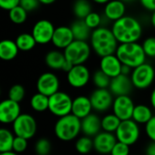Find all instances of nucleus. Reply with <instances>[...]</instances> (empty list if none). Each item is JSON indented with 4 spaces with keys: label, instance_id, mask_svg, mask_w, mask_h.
<instances>
[{
    "label": "nucleus",
    "instance_id": "f257e3e1",
    "mask_svg": "<svg viewBox=\"0 0 155 155\" xmlns=\"http://www.w3.org/2000/svg\"><path fill=\"white\" fill-rule=\"evenodd\" d=\"M112 31L119 44L137 43L143 35L141 23L130 15H124L114 22Z\"/></svg>",
    "mask_w": 155,
    "mask_h": 155
},
{
    "label": "nucleus",
    "instance_id": "f03ea898",
    "mask_svg": "<svg viewBox=\"0 0 155 155\" xmlns=\"http://www.w3.org/2000/svg\"><path fill=\"white\" fill-rule=\"evenodd\" d=\"M92 50L100 57L114 54L119 46L112 29L100 26L92 31L90 37Z\"/></svg>",
    "mask_w": 155,
    "mask_h": 155
},
{
    "label": "nucleus",
    "instance_id": "7ed1b4c3",
    "mask_svg": "<svg viewBox=\"0 0 155 155\" xmlns=\"http://www.w3.org/2000/svg\"><path fill=\"white\" fill-rule=\"evenodd\" d=\"M55 137L62 142H71L75 140L82 133L81 120L74 114L58 118L54 126Z\"/></svg>",
    "mask_w": 155,
    "mask_h": 155
},
{
    "label": "nucleus",
    "instance_id": "20e7f679",
    "mask_svg": "<svg viewBox=\"0 0 155 155\" xmlns=\"http://www.w3.org/2000/svg\"><path fill=\"white\" fill-rule=\"evenodd\" d=\"M115 54L123 64L128 65L133 69L146 63L147 56L142 45L138 43L119 44Z\"/></svg>",
    "mask_w": 155,
    "mask_h": 155
},
{
    "label": "nucleus",
    "instance_id": "39448f33",
    "mask_svg": "<svg viewBox=\"0 0 155 155\" xmlns=\"http://www.w3.org/2000/svg\"><path fill=\"white\" fill-rule=\"evenodd\" d=\"M92 47L87 41L74 40L64 50L65 59L73 65L84 64L91 55Z\"/></svg>",
    "mask_w": 155,
    "mask_h": 155
},
{
    "label": "nucleus",
    "instance_id": "423d86ee",
    "mask_svg": "<svg viewBox=\"0 0 155 155\" xmlns=\"http://www.w3.org/2000/svg\"><path fill=\"white\" fill-rule=\"evenodd\" d=\"M72 106L73 99L65 92L59 91L49 97L48 111L58 118L71 114Z\"/></svg>",
    "mask_w": 155,
    "mask_h": 155
},
{
    "label": "nucleus",
    "instance_id": "0eeeda50",
    "mask_svg": "<svg viewBox=\"0 0 155 155\" xmlns=\"http://www.w3.org/2000/svg\"><path fill=\"white\" fill-rule=\"evenodd\" d=\"M130 77L134 88L145 90L149 88L154 82L155 70L152 64L144 63L133 69Z\"/></svg>",
    "mask_w": 155,
    "mask_h": 155
},
{
    "label": "nucleus",
    "instance_id": "6e6552de",
    "mask_svg": "<svg viewBox=\"0 0 155 155\" xmlns=\"http://www.w3.org/2000/svg\"><path fill=\"white\" fill-rule=\"evenodd\" d=\"M12 131L15 136L30 140L35 135L37 131L36 120L29 114H21L12 124Z\"/></svg>",
    "mask_w": 155,
    "mask_h": 155
},
{
    "label": "nucleus",
    "instance_id": "1a4fd4ad",
    "mask_svg": "<svg viewBox=\"0 0 155 155\" xmlns=\"http://www.w3.org/2000/svg\"><path fill=\"white\" fill-rule=\"evenodd\" d=\"M139 125L140 124L135 123L133 119L122 121L120 126L114 134L117 141L129 146L135 144L141 136V130Z\"/></svg>",
    "mask_w": 155,
    "mask_h": 155
},
{
    "label": "nucleus",
    "instance_id": "9d476101",
    "mask_svg": "<svg viewBox=\"0 0 155 155\" xmlns=\"http://www.w3.org/2000/svg\"><path fill=\"white\" fill-rule=\"evenodd\" d=\"M89 97L94 112L98 114H104L112 109L114 97L109 89L96 88L92 92Z\"/></svg>",
    "mask_w": 155,
    "mask_h": 155
},
{
    "label": "nucleus",
    "instance_id": "9b49d317",
    "mask_svg": "<svg viewBox=\"0 0 155 155\" xmlns=\"http://www.w3.org/2000/svg\"><path fill=\"white\" fill-rule=\"evenodd\" d=\"M92 79L91 73L84 64L74 65L72 69L66 73V80L68 84L75 89H81L88 84Z\"/></svg>",
    "mask_w": 155,
    "mask_h": 155
},
{
    "label": "nucleus",
    "instance_id": "f8f14e48",
    "mask_svg": "<svg viewBox=\"0 0 155 155\" xmlns=\"http://www.w3.org/2000/svg\"><path fill=\"white\" fill-rule=\"evenodd\" d=\"M55 27L53 23L47 19L38 20L33 26L31 34L38 45H46L52 43Z\"/></svg>",
    "mask_w": 155,
    "mask_h": 155
},
{
    "label": "nucleus",
    "instance_id": "ddd939ff",
    "mask_svg": "<svg viewBox=\"0 0 155 155\" xmlns=\"http://www.w3.org/2000/svg\"><path fill=\"white\" fill-rule=\"evenodd\" d=\"M60 80L58 76L52 72H45L42 74L36 81L37 92L48 97L59 92Z\"/></svg>",
    "mask_w": 155,
    "mask_h": 155
},
{
    "label": "nucleus",
    "instance_id": "4468645a",
    "mask_svg": "<svg viewBox=\"0 0 155 155\" xmlns=\"http://www.w3.org/2000/svg\"><path fill=\"white\" fill-rule=\"evenodd\" d=\"M134 107L135 104L129 95H122L114 97L112 111L121 121H125L132 119Z\"/></svg>",
    "mask_w": 155,
    "mask_h": 155
},
{
    "label": "nucleus",
    "instance_id": "2eb2a0df",
    "mask_svg": "<svg viewBox=\"0 0 155 155\" xmlns=\"http://www.w3.org/2000/svg\"><path fill=\"white\" fill-rule=\"evenodd\" d=\"M19 103L9 98L0 103V122L4 124H12L21 114Z\"/></svg>",
    "mask_w": 155,
    "mask_h": 155
},
{
    "label": "nucleus",
    "instance_id": "dca6fc26",
    "mask_svg": "<svg viewBox=\"0 0 155 155\" xmlns=\"http://www.w3.org/2000/svg\"><path fill=\"white\" fill-rule=\"evenodd\" d=\"M94 149L102 155H108L111 153L115 143L118 142L114 134L102 131L94 138Z\"/></svg>",
    "mask_w": 155,
    "mask_h": 155
},
{
    "label": "nucleus",
    "instance_id": "f3484780",
    "mask_svg": "<svg viewBox=\"0 0 155 155\" xmlns=\"http://www.w3.org/2000/svg\"><path fill=\"white\" fill-rule=\"evenodd\" d=\"M134 84L132 83L131 77L124 74H120L111 80V84L109 86V90L114 94V96H122V95H129L133 89Z\"/></svg>",
    "mask_w": 155,
    "mask_h": 155
},
{
    "label": "nucleus",
    "instance_id": "a211bd4d",
    "mask_svg": "<svg viewBox=\"0 0 155 155\" xmlns=\"http://www.w3.org/2000/svg\"><path fill=\"white\" fill-rule=\"evenodd\" d=\"M123 64L116 56V54H110L101 57L100 70L103 71L111 79L120 75L122 74Z\"/></svg>",
    "mask_w": 155,
    "mask_h": 155
},
{
    "label": "nucleus",
    "instance_id": "6ab92c4d",
    "mask_svg": "<svg viewBox=\"0 0 155 155\" xmlns=\"http://www.w3.org/2000/svg\"><path fill=\"white\" fill-rule=\"evenodd\" d=\"M74 41V37L70 26L61 25L55 27L54 36L52 39V44L57 49L64 50Z\"/></svg>",
    "mask_w": 155,
    "mask_h": 155
},
{
    "label": "nucleus",
    "instance_id": "aec40b11",
    "mask_svg": "<svg viewBox=\"0 0 155 155\" xmlns=\"http://www.w3.org/2000/svg\"><path fill=\"white\" fill-rule=\"evenodd\" d=\"M102 118L96 114H91L81 120L82 134L85 136L94 138L102 132Z\"/></svg>",
    "mask_w": 155,
    "mask_h": 155
},
{
    "label": "nucleus",
    "instance_id": "412c9836",
    "mask_svg": "<svg viewBox=\"0 0 155 155\" xmlns=\"http://www.w3.org/2000/svg\"><path fill=\"white\" fill-rule=\"evenodd\" d=\"M94 111L90 97L85 95H78L73 99L72 114L79 118L80 120L85 118Z\"/></svg>",
    "mask_w": 155,
    "mask_h": 155
},
{
    "label": "nucleus",
    "instance_id": "4be33fe9",
    "mask_svg": "<svg viewBox=\"0 0 155 155\" xmlns=\"http://www.w3.org/2000/svg\"><path fill=\"white\" fill-rule=\"evenodd\" d=\"M125 3L121 0H111L104 5V15L110 21H117L125 15Z\"/></svg>",
    "mask_w": 155,
    "mask_h": 155
},
{
    "label": "nucleus",
    "instance_id": "5701e85b",
    "mask_svg": "<svg viewBox=\"0 0 155 155\" xmlns=\"http://www.w3.org/2000/svg\"><path fill=\"white\" fill-rule=\"evenodd\" d=\"M45 61L46 65L52 70H63V67L66 62L64 52L59 50L49 51L45 57Z\"/></svg>",
    "mask_w": 155,
    "mask_h": 155
},
{
    "label": "nucleus",
    "instance_id": "b1692460",
    "mask_svg": "<svg viewBox=\"0 0 155 155\" xmlns=\"http://www.w3.org/2000/svg\"><path fill=\"white\" fill-rule=\"evenodd\" d=\"M19 49L15 41L5 39L0 42V58L4 61H11L18 54Z\"/></svg>",
    "mask_w": 155,
    "mask_h": 155
},
{
    "label": "nucleus",
    "instance_id": "393cba45",
    "mask_svg": "<svg viewBox=\"0 0 155 155\" xmlns=\"http://www.w3.org/2000/svg\"><path fill=\"white\" fill-rule=\"evenodd\" d=\"M153 112L151 107L146 104H136L133 113L132 119L138 124H146L153 116Z\"/></svg>",
    "mask_w": 155,
    "mask_h": 155
},
{
    "label": "nucleus",
    "instance_id": "a878e982",
    "mask_svg": "<svg viewBox=\"0 0 155 155\" xmlns=\"http://www.w3.org/2000/svg\"><path fill=\"white\" fill-rule=\"evenodd\" d=\"M71 29L74 37V40L87 41L91 37L92 31L87 26L83 19H77L71 25Z\"/></svg>",
    "mask_w": 155,
    "mask_h": 155
},
{
    "label": "nucleus",
    "instance_id": "bb28decb",
    "mask_svg": "<svg viewBox=\"0 0 155 155\" xmlns=\"http://www.w3.org/2000/svg\"><path fill=\"white\" fill-rule=\"evenodd\" d=\"M15 41L16 43L19 51H23V52L31 51L33 48H35V46L37 44L33 35L29 33H22L18 35Z\"/></svg>",
    "mask_w": 155,
    "mask_h": 155
},
{
    "label": "nucleus",
    "instance_id": "cd10ccee",
    "mask_svg": "<svg viewBox=\"0 0 155 155\" xmlns=\"http://www.w3.org/2000/svg\"><path fill=\"white\" fill-rule=\"evenodd\" d=\"M30 106L35 112H45L46 110H48L49 107V97L37 92L31 97Z\"/></svg>",
    "mask_w": 155,
    "mask_h": 155
},
{
    "label": "nucleus",
    "instance_id": "c85d7f7f",
    "mask_svg": "<svg viewBox=\"0 0 155 155\" xmlns=\"http://www.w3.org/2000/svg\"><path fill=\"white\" fill-rule=\"evenodd\" d=\"M15 135L13 131L6 128L0 130V153H5L13 151V144Z\"/></svg>",
    "mask_w": 155,
    "mask_h": 155
},
{
    "label": "nucleus",
    "instance_id": "c756f323",
    "mask_svg": "<svg viewBox=\"0 0 155 155\" xmlns=\"http://www.w3.org/2000/svg\"><path fill=\"white\" fill-rule=\"evenodd\" d=\"M102 131L115 134L116 130L121 124V120L113 113L106 114L102 118Z\"/></svg>",
    "mask_w": 155,
    "mask_h": 155
},
{
    "label": "nucleus",
    "instance_id": "7c9ffc66",
    "mask_svg": "<svg viewBox=\"0 0 155 155\" xmlns=\"http://www.w3.org/2000/svg\"><path fill=\"white\" fill-rule=\"evenodd\" d=\"M73 12L77 19H84L91 12L92 6L88 0H75L73 5Z\"/></svg>",
    "mask_w": 155,
    "mask_h": 155
},
{
    "label": "nucleus",
    "instance_id": "2f4dec72",
    "mask_svg": "<svg viewBox=\"0 0 155 155\" xmlns=\"http://www.w3.org/2000/svg\"><path fill=\"white\" fill-rule=\"evenodd\" d=\"M74 148L80 154H88L94 149V140L89 136H81L76 139Z\"/></svg>",
    "mask_w": 155,
    "mask_h": 155
},
{
    "label": "nucleus",
    "instance_id": "473e14b6",
    "mask_svg": "<svg viewBox=\"0 0 155 155\" xmlns=\"http://www.w3.org/2000/svg\"><path fill=\"white\" fill-rule=\"evenodd\" d=\"M111 78L100 69L92 75V82L97 89H108L111 84Z\"/></svg>",
    "mask_w": 155,
    "mask_h": 155
},
{
    "label": "nucleus",
    "instance_id": "72a5a7b5",
    "mask_svg": "<svg viewBox=\"0 0 155 155\" xmlns=\"http://www.w3.org/2000/svg\"><path fill=\"white\" fill-rule=\"evenodd\" d=\"M8 16L10 21L15 25H22L27 19V11L21 5H18L8 11Z\"/></svg>",
    "mask_w": 155,
    "mask_h": 155
},
{
    "label": "nucleus",
    "instance_id": "f704fd0d",
    "mask_svg": "<svg viewBox=\"0 0 155 155\" xmlns=\"http://www.w3.org/2000/svg\"><path fill=\"white\" fill-rule=\"evenodd\" d=\"M25 90L24 86L18 84L12 85L8 91V98L17 103H20L21 101H23L25 98Z\"/></svg>",
    "mask_w": 155,
    "mask_h": 155
},
{
    "label": "nucleus",
    "instance_id": "c9c22d12",
    "mask_svg": "<svg viewBox=\"0 0 155 155\" xmlns=\"http://www.w3.org/2000/svg\"><path fill=\"white\" fill-rule=\"evenodd\" d=\"M51 150L52 144L46 138H40L35 144V152L37 155H48Z\"/></svg>",
    "mask_w": 155,
    "mask_h": 155
},
{
    "label": "nucleus",
    "instance_id": "e433bc0d",
    "mask_svg": "<svg viewBox=\"0 0 155 155\" xmlns=\"http://www.w3.org/2000/svg\"><path fill=\"white\" fill-rule=\"evenodd\" d=\"M84 21L85 22V24L87 25V26L91 29V30H94L98 27L101 26L102 24V16L96 13V12H91L84 19Z\"/></svg>",
    "mask_w": 155,
    "mask_h": 155
},
{
    "label": "nucleus",
    "instance_id": "4c0bfd02",
    "mask_svg": "<svg viewBox=\"0 0 155 155\" xmlns=\"http://www.w3.org/2000/svg\"><path fill=\"white\" fill-rule=\"evenodd\" d=\"M143 49L147 57L155 58V37H147L142 44Z\"/></svg>",
    "mask_w": 155,
    "mask_h": 155
},
{
    "label": "nucleus",
    "instance_id": "58836bf2",
    "mask_svg": "<svg viewBox=\"0 0 155 155\" xmlns=\"http://www.w3.org/2000/svg\"><path fill=\"white\" fill-rule=\"evenodd\" d=\"M28 147V140L25 139L23 137H19V136H15V141H14V144H13V151L18 154L23 153L24 152H25V150Z\"/></svg>",
    "mask_w": 155,
    "mask_h": 155
},
{
    "label": "nucleus",
    "instance_id": "ea45409f",
    "mask_svg": "<svg viewBox=\"0 0 155 155\" xmlns=\"http://www.w3.org/2000/svg\"><path fill=\"white\" fill-rule=\"evenodd\" d=\"M131 150H130V146L123 143L121 142H117L114 145V147L113 148L111 155H131L130 153Z\"/></svg>",
    "mask_w": 155,
    "mask_h": 155
},
{
    "label": "nucleus",
    "instance_id": "a19ab883",
    "mask_svg": "<svg viewBox=\"0 0 155 155\" xmlns=\"http://www.w3.org/2000/svg\"><path fill=\"white\" fill-rule=\"evenodd\" d=\"M144 131L149 140L155 143V115H153V118L145 124Z\"/></svg>",
    "mask_w": 155,
    "mask_h": 155
},
{
    "label": "nucleus",
    "instance_id": "79ce46f5",
    "mask_svg": "<svg viewBox=\"0 0 155 155\" xmlns=\"http://www.w3.org/2000/svg\"><path fill=\"white\" fill-rule=\"evenodd\" d=\"M40 4L41 3L39 2V0H20L19 5H21L27 12H31L38 8Z\"/></svg>",
    "mask_w": 155,
    "mask_h": 155
},
{
    "label": "nucleus",
    "instance_id": "37998d69",
    "mask_svg": "<svg viewBox=\"0 0 155 155\" xmlns=\"http://www.w3.org/2000/svg\"><path fill=\"white\" fill-rule=\"evenodd\" d=\"M19 5L20 0H0V7L6 11H10Z\"/></svg>",
    "mask_w": 155,
    "mask_h": 155
},
{
    "label": "nucleus",
    "instance_id": "c03bdc74",
    "mask_svg": "<svg viewBox=\"0 0 155 155\" xmlns=\"http://www.w3.org/2000/svg\"><path fill=\"white\" fill-rule=\"evenodd\" d=\"M140 3L143 8L148 11H155V0H140Z\"/></svg>",
    "mask_w": 155,
    "mask_h": 155
},
{
    "label": "nucleus",
    "instance_id": "a18cd8bd",
    "mask_svg": "<svg viewBox=\"0 0 155 155\" xmlns=\"http://www.w3.org/2000/svg\"><path fill=\"white\" fill-rule=\"evenodd\" d=\"M145 155H155V143L151 142L146 149H145Z\"/></svg>",
    "mask_w": 155,
    "mask_h": 155
},
{
    "label": "nucleus",
    "instance_id": "49530a36",
    "mask_svg": "<svg viewBox=\"0 0 155 155\" xmlns=\"http://www.w3.org/2000/svg\"><path fill=\"white\" fill-rule=\"evenodd\" d=\"M132 72H133V68H131V67L128 66V65L123 64V66H122V74L130 76L131 74H132Z\"/></svg>",
    "mask_w": 155,
    "mask_h": 155
},
{
    "label": "nucleus",
    "instance_id": "de8ad7c7",
    "mask_svg": "<svg viewBox=\"0 0 155 155\" xmlns=\"http://www.w3.org/2000/svg\"><path fill=\"white\" fill-rule=\"evenodd\" d=\"M150 104H151L153 110L155 111V88L153 89V91L150 94Z\"/></svg>",
    "mask_w": 155,
    "mask_h": 155
},
{
    "label": "nucleus",
    "instance_id": "09e8293b",
    "mask_svg": "<svg viewBox=\"0 0 155 155\" xmlns=\"http://www.w3.org/2000/svg\"><path fill=\"white\" fill-rule=\"evenodd\" d=\"M56 0H39V2L43 5H51L53 3H54Z\"/></svg>",
    "mask_w": 155,
    "mask_h": 155
},
{
    "label": "nucleus",
    "instance_id": "8fccbe9b",
    "mask_svg": "<svg viewBox=\"0 0 155 155\" xmlns=\"http://www.w3.org/2000/svg\"><path fill=\"white\" fill-rule=\"evenodd\" d=\"M93 1L96 4H99V5H105L111 0H93Z\"/></svg>",
    "mask_w": 155,
    "mask_h": 155
},
{
    "label": "nucleus",
    "instance_id": "3c124183",
    "mask_svg": "<svg viewBox=\"0 0 155 155\" xmlns=\"http://www.w3.org/2000/svg\"><path fill=\"white\" fill-rule=\"evenodd\" d=\"M0 155H19L18 153H15L14 151H10V152H5V153H0Z\"/></svg>",
    "mask_w": 155,
    "mask_h": 155
},
{
    "label": "nucleus",
    "instance_id": "603ef678",
    "mask_svg": "<svg viewBox=\"0 0 155 155\" xmlns=\"http://www.w3.org/2000/svg\"><path fill=\"white\" fill-rule=\"evenodd\" d=\"M151 23H152L153 26L155 28V11H153V14H152V16H151Z\"/></svg>",
    "mask_w": 155,
    "mask_h": 155
},
{
    "label": "nucleus",
    "instance_id": "864d4df0",
    "mask_svg": "<svg viewBox=\"0 0 155 155\" xmlns=\"http://www.w3.org/2000/svg\"><path fill=\"white\" fill-rule=\"evenodd\" d=\"M121 1H123V2H124V3H131V2H134V1H135V0H121Z\"/></svg>",
    "mask_w": 155,
    "mask_h": 155
},
{
    "label": "nucleus",
    "instance_id": "5fc2aeb1",
    "mask_svg": "<svg viewBox=\"0 0 155 155\" xmlns=\"http://www.w3.org/2000/svg\"><path fill=\"white\" fill-rule=\"evenodd\" d=\"M131 155H136V154H131Z\"/></svg>",
    "mask_w": 155,
    "mask_h": 155
},
{
    "label": "nucleus",
    "instance_id": "6e6d98bb",
    "mask_svg": "<svg viewBox=\"0 0 155 155\" xmlns=\"http://www.w3.org/2000/svg\"><path fill=\"white\" fill-rule=\"evenodd\" d=\"M108 155H111V154H108Z\"/></svg>",
    "mask_w": 155,
    "mask_h": 155
}]
</instances>
